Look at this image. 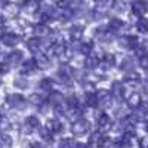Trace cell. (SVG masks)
I'll use <instances>...</instances> for the list:
<instances>
[{"label": "cell", "mask_w": 148, "mask_h": 148, "mask_svg": "<svg viewBox=\"0 0 148 148\" xmlns=\"http://www.w3.org/2000/svg\"><path fill=\"white\" fill-rule=\"evenodd\" d=\"M27 148H45V147L42 144H39V142H31V144H28Z\"/></svg>", "instance_id": "41"}, {"label": "cell", "mask_w": 148, "mask_h": 148, "mask_svg": "<svg viewBox=\"0 0 148 148\" xmlns=\"http://www.w3.org/2000/svg\"><path fill=\"white\" fill-rule=\"evenodd\" d=\"M9 71H10V67L6 62H0V76H5Z\"/></svg>", "instance_id": "38"}, {"label": "cell", "mask_w": 148, "mask_h": 148, "mask_svg": "<svg viewBox=\"0 0 148 148\" xmlns=\"http://www.w3.org/2000/svg\"><path fill=\"white\" fill-rule=\"evenodd\" d=\"M90 129V125H89V121L86 120V119H77L76 121L73 123V126H71V132L76 135V136H83V135H86L89 132Z\"/></svg>", "instance_id": "1"}, {"label": "cell", "mask_w": 148, "mask_h": 148, "mask_svg": "<svg viewBox=\"0 0 148 148\" xmlns=\"http://www.w3.org/2000/svg\"><path fill=\"white\" fill-rule=\"evenodd\" d=\"M47 102H49V105H53L55 108H58V107L68 108V107H67V99H65V96L61 93V92H52L51 95H49Z\"/></svg>", "instance_id": "4"}, {"label": "cell", "mask_w": 148, "mask_h": 148, "mask_svg": "<svg viewBox=\"0 0 148 148\" xmlns=\"http://www.w3.org/2000/svg\"><path fill=\"white\" fill-rule=\"evenodd\" d=\"M125 80H126L127 83H136V82H139V80H141V77H139V74H138L136 71L132 70V71H127V73H126Z\"/></svg>", "instance_id": "28"}, {"label": "cell", "mask_w": 148, "mask_h": 148, "mask_svg": "<svg viewBox=\"0 0 148 148\" xmlns=\"http://www.w3.org/2000/svg\"><path fill=\"white\" fill-rule=\"evenodd\" d=\"M24 10H25L27 14H36V12L39 10V2H37V0H27V2L24 3Z\"/></svg>", "instance_id": "21"}, {"label": "cell", "mask_w": 148, "mask_h": 148, "mask_svg": "<svg viewBox=\"0 0 148 148\" xmlns=\"http://www.w3.org/2000/svg\"><path fill=\"white\" fill-rule=\"evenodd\" d=\"M33 31H34V36L37 37V39H46V37H51V34H52L51 27L45 22L36 24V25L33 27Z\"/></svg>", "instance_id": "5"}, {"label": "cell", "mask_w": 148, "mask_h": 148, "mask_svg": "<svg viewBox=\"0 0 148 148\" xmlns=\"http://www.w3.org/2000/svg\"><path fill=\"white\" fill-rule=\"evenodd\" d=\"M139 148H148V136H142L139 139Z\"/></svg>", "instance_id": "40"}, {"label": "cell", "mask_w": 148, "mask_h": 148, "mask_svg": "<svg viewBox=\"0 0 148 148\" xmlns=\"http://www.w3.org/2000/svg\"><path fill=\"white\" fill-rule=\"evenodd\" d=\"M3 25H5V16L0 14V27H3Z\"/></svg>", "instance_id": "42"}, {"label": "cell", "mask_w": 148, "mask_h": 148, "mask_svg": "<svg viewBox=\"0 0 148 148\" xmlns=\"http://www.w3.org/2000/svg\"><path fill=\"white\" fill-rule=\"evenodd\" d=\"M12 142L14 141L8 133H0V148H10Z\"/></svg>", "instance_id": "25"}, {"label": "cell", "mask_w": 148, "mask_h": 148, "mask_svg": "<svg viewBox=\"0 0 148 148\" xmlns=\"http://www.w3.org/2000/svg\"><path fill=\"white\" fill-rule=\"evenodd\" d=\"M98 65H99V59L96 56L89 55L84 61V68H88V70H95V68H98Z\"/></svg>", "instance_id": "23"}, {"label": "cell", "mask_w": 148, "mask_h": 148, "mask_svg": "<svg viewBox=\"0 0 148 148\" xmlns=\"http://www.w3.org/2000/svg\"><path fill=\"white\" fill-rule=\"evenodd\" d=\"M46 127L51 130L52 133H61L62 132V129H64V126H62V123H61L58 119H52V120H49L47 123H46Z\"/></svg>", "instance_id": "18"}, {"label": "cell", "mask_w": 148, "mask_h": 148, "mask_svg": "<svg viewBox=\"0 0 148 148\" xmlns=\"http://www.w3.org/2000/svg\"><path fill=\"white\" fill-rule=\"evenodd\" d=\"M79 52L82 53V55H86V56H89L90 53H92V51H93V45L90 43V42H83V43H80L79 45Z\"/></svg>", "instance_id": "22"}, {"label": "cell", "mask_w": 148, "mask_h": 148, "mask_svg": "<svg viewBox=\"0 0 148 148\" xmlns=\"http://www.w3.org/2000/svg\"><path fill=\"white\" fill-rule=\"evenodd\" d=\"M68 36L71 37L73 40H80V37L83 36V27H80V25H73V27H70Z\"/></svg>", "instance_id": "20"}, {"label": "cell", "mask_w": 148, "mask_h": 148, "mask_svg": "<svg viewBox=\"0 0 148 148\" xmlns=\"http://www.w3.org/2000/svg\"><path fill=\"white\" fill-rule=\"evenodd\" d=\"M28 99H30V102H33L34 105H42V104H43V98H42L39 93H33Z\"/></svg>", "instance_id": "35"}, {"label": "cell", "mask_w": 148, "mask_h": 148, "mask_svg": "<svg viewBox=\"0 0 148 148\" xmlns=\"http://www.w3.org/2000/svg\"><path fill=\"white\" fill-rule=\"evenodd\" d=\"M22 56L24 55H22L21 51H14V52H10L9 55H6V61H5V62L9 67L15 68V67H18V65L22 64Z\"/></svg>", "instance_id": "8"}, {"label": "cell", "mask_w": 148, "mask_h": 148, "mask_svg": "<svg viewBox=\"0 0 148 148\" xmlns=\"http://www.w3.org/2000/svg\"><path fill=\"white\" fill-rule=\"evenodd\" d=\"M136 28H138L139 33H142V34H148V19L144 18V16L139 18L138 22H136Z\"/></svg>", "instance_id": "24"}, {"label": "cell", "mask_w": 148, "mask_h": 148, "mask_svg": "<svg viewBox=\"0 0 148 148\" xmlns=\"http://www.w3.org/2000/svg\"><path fill=\"white\" fill-rule=\"evenodd\" d=\"M33 130H34V129H33V127H30V126L27 125V123H24V126L21 127V132H22L24 135H28V133H31Z\"/></svg>", "instance_id": "39"}, {"label": "cell", "mask_w": 148, "mask_h": 148, "mask_svg": "<svg viewBox=\"0 0 148 148\" xmlns=\"http://www.w3.org/2000/svg\"><path fill=\"white\" fill-rule=\"evenodd\" d=\"M132 12H133V15L142 18L148 12V2L147 0H135L132 3Z\"/></svg>", "instance_id": "7"}, {"label": "cell", "mask_w": 148, "mask_h": 148, "mask_svg": "<svg viewBox=\"0 0 148 148\" xmlns=\"http://www.w3.org/2000/svg\"><path fill=\"white\" fill-rule=\"evenodd\" d=\"M52 132L49 130L47 127H42L40 129V136H42V139H45V142H51L52 141Z\"/></svg>", "instance_id": "33"}, {"label": "cell", "mask_w": 148, "mask_h": 148, "mask_svg": "<svg viewBox=\"0 0 148 148\" xmlns=\"http://www.w3.org/2000/svg\"><path fill=\"white\" fill-rule=\"evenodd\" d=\"M120 68L123 71H132L133 70V61L130 58H125L123 62H121V65H120Z\"/></svg>", "instance_id": "34"}, {"label": "cell", "mask_w": 148, "mask_h": 148, "mask_svg": "<svg viewBox=\"0 0 148 148\" xmlns=\"http://www.w3.org/2000/svg\"><path fill=\"white\" fill-rule=\"evenodd\" d=\"M139 65H141L144 70L148 71V53H145V55H142V56L139 58Z\"/></svg>", "instance_id": "37"}, {"label": "cell", "mask_w": 148, "mask_h": 148, "mask_svg": "<svg viewBox=\"0 0 148 148\" xmlns=\"http://www.w3.org/2000/svg\"><path fill=\"white\" fill-rule=\"evenodd\" d=\"M95 3L98 8H102V9H107L110 5L114 3V0H95Z\"/></svg>", "instance_id": "36"}, {"label": "cell", "mask_w": 148, "mask_h": 148, "mask_svg": "<svg viewBox=\"0 0 148 148\" xmlns=\"http://www.w3.org/2000/svg\"><path fill=\"white\" fill-rule=\"evenodd\" d=\"M36 68H39V67H37L34 58L25 59V61H22V64H21V74H31V73L36 71Z\"/></svg>", "instance_id": "13"}, {"label": "cell", "mask_w": 148, "mask_h": 148, "mask_svg": "<svg viewBox=\"0 0 148 148\" xmlns=\"http://www.w3.org/2000/svg\"><path fill=\"white\" fill-rule=\"evenodd\" d=\"M3 12H5V16H6V18L14 19V18L18 16L19 9H18V6L14 5V3H6V5L3 6Z\"/></svg>", "instance_id": "17"}, {"label": "cell", "mask_w": 148, "mask_h": 148, "mask_svg": "<svg viewBox=\"0 0 148 148\" xmlns=\"http://www.w3.org/2000/svg\"><path fill=\"white\" fill-rule=\"evenodd\" d=\"M19 2H22V3H25V2H27V0H19Z\"/></svg>", "instance_id": "45"}, {"label": "cell", "mask_w": 148, "mask_h": 148, "mask_svg": "<svg viewBox=\"0 0 148 148\" xmlns=\"http://www.w3.org/2000/svg\"><path fill=\"white\" fill-rule=\"evenodd\" d=\"M80 148H93L92 145H80Z\"/></svg>", "instance_id": "44"}, {"label": "cell", "mask_w": 148, "mask_h": 148, "mask_svg": "<svg viewBox=\"0 0 148 148\" xmlns=\"http://www.w3.org/2000/svg\"><path fill=\"white\" fill-rule=\"evenodd\" d=\"M119 45L125 49H136L139 46V40L135 36H121L119 39Z\"/></svg>", "instance_id": "6"}, {"label": "cell", "mask_w": 148, "mask_h": 148, "mask_svg": "<svg viewBox=\"0 0 148 148\" xmlns=\"http://www.w3.org/2000/svg\"><path fill=\"white\" fill-rule=\"evenodd\" d=\"M52 88H53V80H52V79H49V77L42 79V82H40V89H42V90H45V92H51Z\"/></svg>", "instance_id": "27"}, {"label": "cell", "mask_w": 148, "mask_h": 148, "mask_svg": "<svg viewBox=\"0 0 148 148\" xmlns=\"http://www.w3.org/2000/svg\"><path fill=\"white\" fill-rule=\"evenodd\" d=\"M99 65L104 68V70H111L114 65H116V56L113 53H104L101 61H99Z\"/></svg>", "instance_id": "15"}, {"label": "cell", "mask_w": 148, "mask_h": 148, "mask_svg": "<svg viewBox=\"0 0 148 148\" xmlns=\"http://www.w3.org/2000/svg\"><path fill=\"white\" fill-rule=\"evenodd\" d=\"M6 3H8V0H0V6H2V8H3Z\"/></svg>", "instance_id": "43"}, {"label": "cell", "mask_w": 148, "mask_h": 148, "mask_svg": "<svg viewBox=\"0 0 148 148\" xmlns=\"http://www.w3.org/2000/svg\"><path fill=\"white\" fill-rule=\"evenodd\" d=\"M123 21L120 19V18H113V19H110V22H108V30L111 31V33H116V31H119V30H121L123 28Z\"/></svg>", "instance_id": "19"}, {"label": "cell", "mask_w": 148, "mask_h": 148, "mask_svg": "<svg viewBox=\"0 0 148 148\" xmlns=\"http://www.w3.org/2000/svg\"><path fill=\"white\" fill-rule=\"evenodd\" d=\"M27 46L30 49V52L33 55H37V53H42L43 52V45H42V40L37 39V37H34V39H30L27 42Z\"/></svg>", "instance_id": "14"}, {"label": "cell", "mask_w": 148, "mask_h": 148, "mask_svg": "<svg viewBox=\"0 0 148 148\" xmlns=\"http://www.w3.org/2000/svg\"><path fill=\"white\" fill-rule=\"evenodd\" d=\"M25 123L30 126V127H33V129H37V127H40V120L37 119L36 116H28L27 117V120H25Z\"/></svg>", "instance_id": "32"}, {"label": "cell", "mask_w": 148, "mask_h": 148, "mask_svg": "<svg viewBox=\"0 0 148 148\" xmlns=\"http://www.w3.org/2000/svg\"><path fill=\"white\" fill-rule=\"evenodd\" d=\"M111 93H113V96L119 98V99H123V98H126V86L125 83H121L119 80L113 82V84H111Z\"/></svg>", "instance_id": "9"}, {"label": "cell", "mask_w": 148, "mask_h": 148, "mask_svg": "<svg viewBox=\"0 0 148 148\" xmlns=\"http://www.w3.org/2000/svg\"><path fill=\"white\" fill-rule=\"evenodd\" d=\"M96 95V105L99 108H108L113 104V93L108 90H99Z\"/></svg>", "instance_id": "3"}, {"label": "cell", "mask_w": 148, "mask_h": 148, "mask_svg": "<svg viewBox=\"0 0 148 148\" xmlns=\"http://www.w3.org/2000/svg\"><path fill=\"white\" fill-rule=\"evenodd\" d=\"M111 126H113V121H111L110 116L102 113L99 114V117H98V127H99V132H107L111 129Z\"/></svg>", "instance_id": "12"}, {"label": "cell", "mask_w": 148, "mask_h": 148, "mask_svg": "<svg viewBox=\"0 0 148 148\" xmlns=\"http://www.w3.org/2000/svg\"><path fill=\"white\" fill-rule=\"evenodd\" d=\"M9 129H10V120L6 116H0V132L5 133Z\"/></svg>", "instance_id": "30"}, {"label": "cell", "mask_w": 148, "mask_h": 148, "mask_svg": "<svg viewBox=\"0 0 148 148\" xmlns=\"http://www.w3.org/2000/svg\"><path fill=\"white\" fill-rule=\"evenodd\" d=\"M3 46H8V47H15L19 42V36L18 34H14V33H5V36L0 39Z\"/></svg>", "instance_id": "11"}, {"label": "cell", "mask_w": 148, "mask_h": 148, "mask_svg": "<svg viewBox=\"0 0 148 148\" xmlns=\"http://www.w3.org/2000/svg\"><path fill=\"white\" fill-rule=\"evenodd\" d=\"M6 102L9 107L16 108V110H25L27 108V102L24 99V96L19 93H9L6 98Z\"/></svg>", "instance_id": "2"}, {"label": "cell", "mask_w": 148, "mask_h": 148, "mask_svg": "<svg viewBox=\"0 0 148 148\" xmlns=\"http://www.w3.org/2000/svg\"><path fill=\"white\" fill-rule=\"evenodd\" d=\"M126 102H127V107L129 108H133V110H138L142 107V98L138 92H132L127 95L126 98Z\"/></svg>", "instance_id": "10"}, {"label": "cell", "mask_w": 148, "mask_h": 148, "mask_svg": "<svg viewBox=\"0 0 148 148\" xmlns=\"http://www.w3.org/2000/svg\"><path fill=\"white\" fill-rule=\"evenodd\" d=\"M14 84H15V88H18V89H27L28 88V82H27L25 77H16L14 80Z\"/></svg>", "instance_id": "31"}, {"label": "cell", "mask_w": 148, "mask_h": 148, "mask_svg": "<svg viewBox=\"0 0 148 148\" xmlns=\"http://www.w3.org/2000/svg\"><path fill=\"white\" fill-rule=\"evenodd\" d=\"M82 144H79L76 139H71V138H67L61 142V148H80Z\"/></svg>", "instance_id": "29"}, {"label": "cell", "mask_w": 148, "mask_h": 148, "mask_svg": "<svg viewBox=\"0 0 148 148\" xmlns=\"http://www.w3.org/2000/svg\"><path fill=\"white\" fill-rule=\"evenodd\" d=\"M34 59H36V64H37L39 68H42V70H49V68H51V61H49V56H46L43 52L34 55Z\"/></svg>", "instance_id": "16"}, {"label": "cell", "mask_w": 148, "mask_h": 148, "mask_svg": "<svg viewBox=\"0 0 148 148\" xmlns=\"http://www.w3.org/2000/svg\"><path fill=\"white\" fill-rule=\"evenodd\" d=\"M83 92H84L86 95H93V93L96 92L95 83H92V82H89V80L83 82Z\"/></svg>", "instance_id": "26"}]
</instances>
